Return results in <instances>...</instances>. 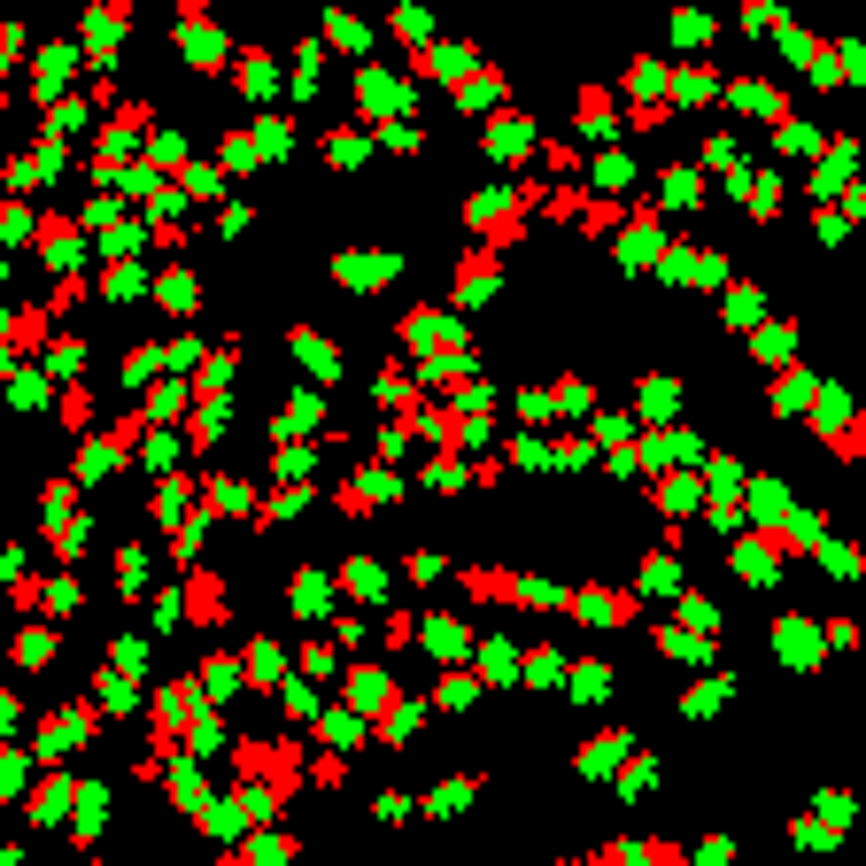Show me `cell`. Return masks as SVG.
Returning a JSON list of instances; mask_svg holds the SVG:
<instances>
[{"mask_svg": "<svg viewBox=\"0 0 866 866\" xmlns=\"http://www.w3.org/2000/svg\"><path fill=\"white\" fill-rule=\"evenodd\" d=\"M495 279H503V256H495V248H464V263H457V302H464V310H472V302H488Z\"/></svg>", "mask_w": 866, "mask_h": 866, "instance_id": "cell-3", "label": "cell"}, {"mask_svg": "<svg viewBox=\"0 0 866 866\" xmlns=\"http://www.w3.org/2000/svg\"><path fill=\"white\" fill-rule=\"evenodd\" d=\"M202 495V480H163L155 488V519H178V503H194Z\"/></svg>", "mask_w": 866, "mask_h": 866, "instance_id": "cell-18", "label": "cell"}, {"mask_svg": "<svg viewBox=\"0 0 866 866\" xmlns=\"http://www.w3.org/2000/svg\"><path fill=\"white\" fill-rule=\"evenodd\" d=\"M758 318V287H735L727 294V325H751Z\"/></svg>", "mask_w": 866, "mask_h": 866, "instance_id": "cell-29", "label": "cell"}, {"mask_svg": "<svg viewBox=\"0 0 866 866\" xmlns=\"http://www.w3.org/2000/svg\"><path fill=\"white\" fill-rule=\"evenodd\" d=\"M457 101H503V70H472V78H457Z\"/></svg>", "mask_w": 866, "mask_h": 866, "instance_id": "cell-16", "label": "cell"}, {"mask_svg": "<svg viewBox=\"0 0 866 866\" xmlns=\"http://www.w3.org/2000/svg\"><path fill=\"white\" fill-rule=\"evenodd\" d=\"M774 410H781V418L812 410V379H805V372H781V379H774Z\"/></svg>", "mask_w": 866, "mask_h": 866, "instance_id": "cell-15", "label": "cell"}, {"mask_svg": "<svg viewBox=\"0 0 866 866\" xmlns=\"http://www.w3.org/2000/svg\"><path fill=\"white\" fill-rule=\"evenodd\" d=\"M619 217H627L619 202H580V225H588V232H611Z\"/></svg>", "mask_w": 866, "mask_h": 866, "instance_id": "cell-25", "label": "cell"}, {"mask_svg": "<svg viewBox=\"0 0 866 866\" xmlns=\"http://www.w3.org/2000/svg\"><path fill=\"white\" fill-rule=\"evenodd\" d=\"M178 47L194 55V70H225V47H217V31H209L202 8H178Z\"/></svg>", "mask_w": 866, "mask_h": 866, "instance_id": "cell-4", "label": "cell"}, {"mask_svg": "<svg viewBox=\"0 0 866 866\" xmlns=\"http://www.w3.org/2000/svg\"><path fill=\"white\" fill-rule=\"evenodd\" d=\"M557 410H588V387L580 379H557Z\"/></svg>", "mask_w": 866, "mask_h": 866, "instance_id": "cell-41", "label": "cell"}, {"mask_svg": "<svg viewBox=\"0 0 866 866\" xmlns=\"http://www.w3.org/2000/svg\"><path fill=\"white\" fill-rule=\"evenodd\" d=\"M70 805H78V789H70L62 774H47L39 789H31V820H39V828H55V820H62Z\"/></svg>", "mask_w": 866, "mask_h": 866, "instance_id": "cell-6", "label": "cell"}, {"mask_svg": "<svg viewBox=\"0 0 866 866\" xmlns=\"http://www.w3.org/2000/svg\"><path fill=\"white\" fill-rule=\"evenodd\" d=\"M781 658L812 665V627H805V619H789V627H781Z\"/></svg>", "mask_w": 866, "mask_h": 866, "instance_id": "cell-21", "label": "cell"}, {"mask_svg": "<svg viewBox=\"0 0 866 866\" xmlns=\"http://www.w3.org/2000/svg\"><path fill=\"white\" fill-rule=\"evenodd\" d=\"M217 866H248V859H240V851H225V859H217Z\"/></svg>", "mask_w": 866, "mask_h": 866, "instance_id": "cell-46", "label": "cell"}, {"mask_svg": "<svg viewBox=\"0 0 866 866\" xmlns=\"http://www.w3.org/2000/svg\"><path fill=\"white\" fill-rule=\"evenodd\" d=\"M627 743H635V735H596V751L580 758V766H588V774H604V766H619V758H627Z\"/></svg>", "mask_w": 866, "mask_h": 866, "instance_id": "cell-19", "label": "cell"}, {"mask_svg": "<svg viewBox=\"0 0 866 866\" xmlns=\"http://www.w3.org/2000/svg\"><path fill=\"white\" fill-rule=\"evenodd\" d=\"M24 232H31V217H24V209H0V240H24Z\"/></svg>", "mask_w": 866, "mask_h": 866, "instance_id": "cell-43", "label": "cell"}, {"mask_svg": "<svg viewBox=\"0 0 866 866\" xmlns=\"http://www.w3.org/2000/svg\"><path fill=\"white\" fill-rule=\"evenodd\" d=\"M472 225H480V248L503 256V248H519V240H526V209L511 202V194H480V202H472Z\"/></svg>", "mask_w": 866, "mask_h": 866, "instance_id": "cell-2", "label": "cell"}, {"mask_svg": "<svg viewBox=\"0 0 866 866\" xmlns=\"http://www.w3.org/2000/svg\"><path fill=\"white\" fill-rule=\"evenodd\" d=\"M16 658H24V665H39V658H47V627H31V635L16 642Z\"/></svg>", "mask_w": 866, "mask_h": 866, "instance_id": "cell-42", "label": "cell"}, {"mask_svg": "<svg viewBox=\"0 0 866 866\" xmlns=\"http://www.w3.org/2000/svg\"><path fill=\"white\" fill-rule=\"evenodd\" d=\"M325 155H333V163H356V155H364V140H356V132H333V140H325Z\"/></svg>", "mask_w": 866, "mask_h": 866, "instance_id": "cell-38", "label": "cell"}, {"mask_svg": "<svg viewBox=\"0 0 866 866\" xmlns=\"http://www.w3.org/2000/svg\"><path fill=\"white\" fill-rule=\"evenodd\" d=\"M310 781H318V789H341V781H348V758H341V751L310 758Z\"/></svg>", "mask_w": 866, "mask_h": 866, "instance_id": "cell-22", "label": "cell"}, {"mask_svg": "<svg viewBox=\"0 0 866 866\" xmlns=\"http://www.w3.org/2000/svg\"><path fill=\"white\" fill-rule=\"evenodd\" d=\"M16 611H47V580H39V573L16 580Z\"/></svg>", "mask_w": 866, "mask_h": 866, "instance_id": "cell-30", "label": "cell"}, {"mask_svg": "<svg viewBox=\"0 0 866 866\" xmlns=\"http://www.w3.org/2000/svg\"><path fill=\"white\" fill-rule=\"evenodd\" d=\"M209 441H217V418H186V449L194 457H209Z\"/></svg>", "mask_w": 866, "mask_h": 866, "instance_id": "cell-34", "label": "cell"}, {"mask_svg": "<svg viewBox=\"0 0 866 866\" xmlns=\"http://www.w3.org/2000/svg\"><path fill=\"white\" fill-rule=\"evenodd\" d=\"M341 588H348V596H379V573H372V565H348Z\"/></svg>", "mask_w": 866, "mask_h": 866, "instance_id": "cell-37", "label": "cell"}, {"mask_svg": "<svg viewBox=\"0 0 866 866\" xmlns=\"http://www.w3.org/2000/svg\"><path fill=\"white\" fill-rule=\"evenodd\" d=\"M0 866H24V859H16V851H0Z\"/></svg>", "mask_w": 866, "mask_h": 866, "instance_id": "cell-47", "label": "cell"}, {"mask_svg": "<svg viewBox=\"0 0 866 866\" xmlns=\"http://www.w3.org/2000/svg\"><path fill=\"white\" fill-rule=\"evenodd\" d=\"M611 116H619V109H611V93H604V86H588V93H580V132H588V140H604V132H619Z\"/></svg>", "mask_w": 866, "mask_h": 866, "instance_id": "cell-12", "label": "cell"}, {"mask_svg": "<svg viewBox=\"0 0 866 866\" xmlns=\"http://www.w3.org/2000/svg\"><path fill=\"white\" fill-rule=\"evenodd\" d=\"M16 47H24V31H16V24H0V62H16Z\"/></svg>", "mask_w": 866, "mask_h": 866, "instance_id": "cell-44", "label": "cell"}, {"mask_svg": "<svg viewBox=\"0 0 866 866\" xmlns=\"http://www.w3.org/2000/svg\"><path fill=\"white\" fill-rule=\"evenodd\" d=\"M240 689V658H209L202 665V696H232Z\"/></svg>", "mask_w": 866, "mask_h": 866, "instance_id": "cell-17", "label": "cell"}, {"mask_svg": "<svg viewBox=\"0 0 866 866\" xmlns=\"http://www.w3.org/2000/svg\"><path fill=\"white\" fill-rule=\"evenodd\" d=\"M140 287V271H132V263H109V271H101V294H132Z\"/></svg>", "mask_w": 866, "mask_h": 866, "instance_id": "cell-31", "label": "cell"}, {"mask_svg": "<svg viewBox=\"0 0 866 866\" xmlns=\"http://www.w3.org/2000/svg\"><path fill=\"white\" fill-rule=\"evenodd\" d=\"M596 866H635V851H619V843H604V851H596Z\"/></svg>", "mask_w": 866, "mask_h": 866, "instance_id": "cell-45", "label": "cell"}, {"mask_svg": "<svg viewBox=\"0 0 866 866\" xmlns=\"http://www.w3.org/2000/svg\"><path fill=\"white\" fill-rule=\"evenodd\" d=\"M70 70H78V55H70V47H47V55H39V86H62Z\"/></svg>", "mask_w": 866, "mask_h": 866, "instance_id": "cell-20", "label": "cell"}, {"mask_svg": "<svg viewBox=\"0 0 866 866\" xmlns=\"http://www.w3.org/2000/svg\"><path fill=\"white\" fill-rule=\"evenodd\" d=\"M781 209V178H751V217H774Z\"/></svg>", "mask_w": 866, "mask_h": 866, "instance_id": "cell-27", "label": "cell"}, {"mask_svg": "<svg viewBox=\"0 0 866 866\" xmlns=\"http://www.w3.org/2000/svg\"><path fill=\"white\" fill-rule=\"evenodd\" d=\"M232 766H240V781H263L271 774V735H256V743L240 735V743H232Z\"/></svg>", "mask_w": 866, "mask_h": 866, "instance_id": "cell-13", "label": "cell"}, {"mask_svg": "<svg viewBox=\"0 0 866 866\" xmlns=\"http://www.w3.org/2000/svg\"><path fill=\"white\" fill-rule=\"evenodd\" d=\"M39 341H47V302H39V310H16V318H8V364H16V356H31Z\"/></svg>", "mask_w": 866, "mask_h": 866, "instance_id": "cell-7", "label": "cell"}, {"mask_svg": "<svg viewBox=\"0 0 866 866\" xmlns=\"http://www.w3.org/2000/svg\"><path fill=\"white\" fill-rule=\"evenodd\" d=\"M627 433H635V418H596V441L604 449H627Z\"/></svg>", "mask_w": 866, "mask_h": 866, "instance_id": "cell-35", "label": "cell"}, {"mask_svg": "<svg viewBox=\"0 0 866 866\" xmlns=\"http://www.w3.org/2000/svg\"><path fill=\"white\" fill-rule=\"evenodd\" d=\"M163 302L186 318V310H194V279H186V271H171V279H163Z\"/></svg>", "mask_w": 866, "mask_h": 866, "instance_id": "cell-28", "label": "cell"}, {"mask_svg": "<svg viewBox=\"0 0 866 866\" xmlns=\"http://www.w3.org/2000/svg\"><path fill=\"white\" fill-rule=\"evenodd\" d=\"M348 704H356V712H387V673H379V665H356V673H348Z\"/></svg>", "mask_w": 866, "mask_h": 866, "instance_id": "cell-10", "label": "cell"}, {"mask_svg": "<svg viewBox=\"0 0 866 866\" xmlns=\"http://www.w3.org/2000/svg\"><path fill=\"white\" fill-rule=\"evenodd\" d=\"M55 410H62V426H70V433H86L93 426V387H86V379H62Z\"/></svg>", "mask_w": 866, "mask_h": 866, "instance_id": "cell-11", "label": "cell"}, {"mask_svg": "<svg viewBox=\"0 0 866 866\" xmlns=\"http://www.w3.org/2000/svg\"><path fill=\"white\" fill-rule=\"evenodd\" d=\"M457 704H472V673H449L441 681V712H457Z\"/></svg>", "mask_w": 866, "mask_h": 866, "instance_id": "cell-32", "label": "cell"}, {"mask_svg": "<svg viewBox=\"0 0 866 866\" xmlns=\"http://www.w3.org/2000/svg\"><path fill=\"white\" fill-rule=\"evenodd\" d=\"M325 604V580H310V573H294V611H318Z\"/></svg>", "mask_w": 866, "mask_h": 866, "instance_id": "cell-33", "label": "cell"}, {"mask_svg": "<svg viewBox=\"0 0 866 866\" xmlns=\"http://www.w3.org/2000/svg\"><path fill=\"white\" fill-rule=\"evenodd\" d=\"M379 635H387V650H410V642H418V619H410V611H387Z\"/></svg>", "mask_w": 866, "mask_h": 866, "instance_id": "cell-24", "label": "cell"}, {"mask_svg": "<svg viewBox=\"0 0 866 866\" xmlns=\"http://www.w3.org/2000/svg\"><path fill=\"white\" fill-rule=\"evenodd\" d=\"M542 163H549V171H573V163H580V147H565V140H549V147H542Z\"/></svg>", "mask_w": 866, "mask_h": 866, "instance_id": "cell-39", "label": "cell"}, {"mask_svg": "<svg viewBox=\"0 0 866 866\" xmlns=\"http://www.w3.org/2000/svg\"><path fill=\"white\" fill-rule=\"evenodd\" d=\"M696 194H704V178H696V171H665V202H681V209H689Z\"/></svg>", "mask_w": 866, "mask_h": 866, "instance_id": "cell-23", "label": "cell"}, {"mask_svg": "<svg viewBox=\"0 0 866 866\" xmlns=\"http://www.w3.org/2000/svg\"><path fill=\"white\" fill-rule=\"evenodd\" d=\"M186 588H178V611H186V627H225V573L217 565H186Z\"/></svg>", "mask_w": 866, "mask_h": 866, "instance_id": "cell-1", "label": "cell"}, {"mask_svg": "<svg viewBox=\"0 0 866 866\" xmlns=\"http://www.w3.org/2000/svg\"><path fill=\"white\" fill-rule=\"evenodd\" d=\"M418 78H472V55L464 47H418Z\"/></svg>", "mask_w": 866, "mask_h": 866, "instance_id": "cell-8", "label": "cell"}, {"mask_svg": "<svg viewBox=\"0 0 866 866\" xmlns=\"http://www.w3.org/2000/svg\"><path fill=\"white\" fill-rule=\"evenodd\" d=\"M39 248H47V263H78V225L70 217H39Z\"/></svg>", "mask_w": 866, "mask_h": 866, "instance_id": "cell-9", "label": "cell"}, {"mask_svg": "<svg viewBox=\"0 0 866 866\" xmlns=\"http://www.w3.org/2000/svg\"><path fill=\"white\" fill-rule=\"evenodd\" d=\"M495 147H503V155H519V147H526V116H519V109H495V124H488V155H495Z\"/></svg>", "mask_w": 866, "mask_h": 866, "instance_id": "cell-14", "label": "cell"}, {"mask_svg": "<svg viewBox=\"0 0 866 866\" xmlns=\"http://www.w3.org/2000/svg\"><path fill=\"white\" fill-rule=\"evenodd\" d=\"M696 503V480H658V511H689Z\"/></svg>", "mask_w": 866, "mask_h": 866, "instance_id": "cell-26", "label": "cell"}, {"mask_svg": "<svg viewBox=\"0 0 866 866\" xmlns=\"http://www.w3.org/2000/svg\"><path fill=\"white\" fill-rule=\"evenodd\" d=\"M464 797H472V781H449V789H433V797H426V812H457Z\"/></svg>", "mask_w": 866, "mask_h": 866, "instance_id": "cell-36", "label": "cell"}, {"mask_svg": "<svg viewBox=\"0 0 866 866\" xmlns=\"http://www.w3.org/2000/svg\"><path fill=\"white\" fill-rule=\"evenodd\" d=\"M464 596H472V604H519V580L503 573V565H472V573H464Z\"/></svg>", "mask_w": 866, "mask_h": 866, "instance_id": "cell-5", "label": "cell"}, {"mask_svg": "<svg viewBox=\"0 0 866 866\" xmlns=\"http://www.w3.org/2000/svg\"><path fill=\"white\" fill-rule=\"evenodd\" d=\"M627 93H658V62H635L627 70Z\"/></svg>", "mask_w": 866, "mask_h": 866, "instance_id": "cell-40", "label": "cell"}]
</instances>
